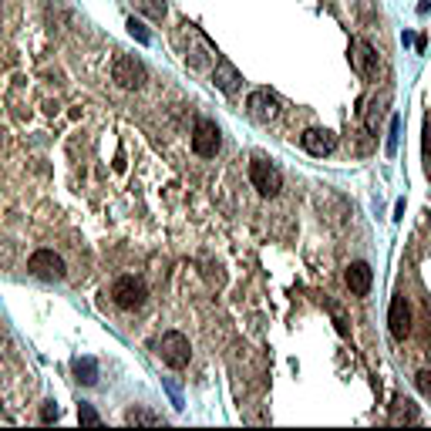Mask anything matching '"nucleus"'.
<instances>
[{
  "label": "nucleus",
  "instance_id": "1a4fd4ad",
  "mask_svg": "<svg viewBox=\"0 0 431 431\" xmlns=\"http://www.w3.org/2000/svg\"><path fill=\"white\" fill-rule=\"evenodd\" d=\"M300 145H304L306 155H317V158H324L337 149V135L330 131V128H306L304 135H300Z\"/></svg>",
  "mask_w": 431,
  "mask_h": 431
},
{
  "label": "nucleus",
  "instance_id": "7ed1b4c3",
  "mask_svg": "<svg viewBox=\"0 0 431 431\" xmlns=\"http://www.w3.org/2000/svg\"><path fill=\"white\" fill-rule=\"evenodd\" d=\"M158 357H162L172 371L189 367V357H192L189 337H185L182 330H169V333H162V340H158Z\"/></svg>",
  "mask_w": 431,
  "mask_h": 431
},
{
  "label": "nucleus",
  "instance_id": "0eeeda50",
  "mask_svg": "<svg viewBox=\"0 0 431 431\" xmlns=\"http://www.w3.org/2000/svg\"><path fill=\"white\" fill-rule=\"evenodd\" d=\"M246 111H250V118H256V122H273L279 115V98L270 88H256L253 95L246 98Z\"/></svg>",
  "mask_w": 431,
  "mask_h": 431
},
{
  "label": "nucleus",
  "instance_id": "9b49d317",
  "mask_svg": "<svg viewBox=\"0 0 431 431\" xmlns=\"http://www.w3.org/2000/svg\"><path fill=\"white\" fill-rule=\"evenodd\" d=\"M239 81H243V75H239V68L229 61V57H216V71H212V84L223 91V95H236L239 91Z\"/></svg>",
  "mask_w": 431,
  "mask_h": 431
},
{
  "label": "nucleus",
  "instance_id": "dca6fc26",
  "mask_svg": "<svg viewBox=\"0 0 431 431\" xmlns=\"http://www.w3.org/2000/svg\"><path fill=\"white\" fill-rule=\"evenodd\" d=\"M125 425H162V418L158 414H152V411H145V407H131L125 414Z\"/></svg>",
  "mask_w": 431,
  "mask_h": 431
},
{
  "label": "nucleus",
  "instance_id": "4468645a",
  "mask_svg": "<svg viewBox=\"0 0 431 431\" xmlns=\"http://www.w3.org/2000/svg\"><path fill=\"white\" fill-rule=\"evenodd\" d=\"M418 418H421V414H418V407H414L411 398H398V401H394V421H411V425H414Z\"/></svg>",
  "mask_w": 431,
  "mask_h": 431
},
{
  "label": "nucleus",
  "instance_id": "423d86ee",
  "mask_svg": "<svg viewBox=\"0 0 431 431\" xmlns=\"http://www.w3.org/2000/svg\"><path fill=\"white\" fill-rule=\"evenodd\" d=\"M219 145H223L219 125H216V122H209V118H199L196 128H192V152L199 155V158H216Z\"/></svg>",
  "mask_w": 431,
  "mask_h": 431
},
{
  "label": "nucleus",
  "instance_id": "ddd939ff",
  "mask_svg": "<svg viewBox=\"0 0 431 431\" xmlns=\"http://www.w3.org/2000/svg\"><path fill=\"white\" fill-rule=\"evenodd\" d=\"M75 374L81 384H98V360L95 357H75Z\"/></svg>",
  "mask_w": 431,
  "mask_h": 431
},
{
  "label": "nucleus",
  "instance_id": "412c9836",
  "mask_svg": "<svg viewBox=\"0 0 431 431\" xmlns=\"http://www.w3.org/2000/svg\"><path fill=\"white\" fill-rule=\"evenodd\" d=\"M41 421H44V425L57 421V407H54V401H48V405H44V411H41Z\"/></svg>",
  "mask_w": 431,
  "mask_h": 431
},
{
  "label": "nucleus",
  "instance_id": "aec40b11",
  "mask_svg": "<svg viewBox=\"0 0 431 431\" xmlns=\"http://www.w3.org/2000/svg\"><path fill=\"white\" fill-rule=\"evenodd\" d=\"M398 131H401V118L394 115V118H391V138H387V152L391 155L398 152Z\"/></svg>",
  "mask_w": 431,
  "mask_h": 431
},
{
  "label": "nucleus",
  "instance_id": "9d476101",
  "mask_svg": "<svg viewBox=\"0 0 431 431\" xmlns=\"http://www.w3.org/2000/svg\"><path fill=\"white\" fill-rule=\"evenodd\" d=\"M351 68L360 77H374V71H378V54H374V48L364 37L351 41Z\"/></svg>",
  "mask_w": 431,
  "mask_h": 431
},
{
  "label": "nucleus",
  "instance_id": "f3484780",
  "mask_svg": "<svg viewBox=\"0 0 431 431\" xmlns=\"http://www.w3.org/2000/svg\"><path fill=\"white\" fill-rule=\"evenodd\" d=\"M77 421H81V425H102V418H98V411H95V407H91V405H84V401L77 405Z\"/></svg>",
  "mask_w": 431,
  "mask_h": 431
},
{
  "label": "nucleus",
  "instance_id": "a211bd4d",
  "mask_svg": "<svg viewBox=\"0 0 431 431\" xmlns=\"http://www.w3.org/2000/svg\"><path fill=\"white\" fill-rule=\"evenodd\" d=\"M128 34H131V37H135L138 44H149V41H152V34L145 30V24H142V21H135V17L128 21Z\"/></svg>",
  "mask_w": 431,
  "mask_h": 431
},
{
  "label": "nucleus",
  "instance_id": "4be33fe9",
  "mask_svg": "<svg viewBox=\"0 0 431 431\" xmlns=\"http://www.w3.org/2000/svg\"><path fill=\"white\" fill-rule=\"evenodd\" d=\"M421 145H425V155H431V118L425 122V135H421Z\"/></svg>",
  "mask_w": 431,
  "mask_h": 431
},
{
  "label": "nucleus",
  "instance_id": "f257e3e1",
  "mask_svg": "<svg viewBox=\"0 0 431 431\" xmlns=\"http://www.w3.org/2000/svg\"><path fill=\"white\" fill-rule=\"evenodd\" d=\"M111 77H115L118 88H125V91H142L145 81H149V71H145V64H142L135 54H118L115 64H111Z\"/></svg>",
  "mask_w": 431,
  "mask_h": 431
},
{
  "label": "nucleus",
  "instance_id": "39448f33",
  "mask_svg": "<svg viewBox=\"0 0 431 431\" xmlns=\"http://www.w3.org/2000/svg\"><path fill=\"white\" fill-rule=\"evenodd\" d=\"M250 182H253V189L259 196H277L279 189H283L279 169L273 162H266V158H253L250 162Z\"/></svg>",
  "mask_w": 431,
  "mask_h": 431
},
{
  "label": "nucleus",
  "instance_id": "6e6552de",
  "mask_svg": "<svg viewBox=\"0 0 431 431\" xmlns=\"http://www.w3.org/2000/svg\"><path fill=\"white\" fill-rule=\"evenodd\" d=\"M387 327H391L394 340H405L411 333V306H407L405 293H394V300L387 306Z\"/></svg>",
  "mask_w": 431,
  "mask_h": 431
},
{
  "label": "nucleus",
  "instance_id": "f8f14e48",
  "mask_svg": "<svg viewBox=\"0 0 431 431\" xmlns=\"http://www.w3.org/2000/svg\"><path fill=\"white\" fill-rule=\"evenodd\" d=\"M344 283H347V290H351L354 297H367V293H371V283H374V273H371V266H367L364 259H357V263L347 266Z\"/></svg>",
  "mask_w": 431,
  "mask_h": 431
},
{
  "label": "nucleus",
  "instance_id": "6ab92c4d",
  "mask_svg": "<svg viewBox=\"0 0 431 431\" xmlns=\"http://www.w3.org/2000/svg\"><path fill=\"white\" fill-rule=\"evenodd\" d=\"M414 384H418V391H421V394H425V398L431 401V371H418Z\"/></svg>",
  "mask_w": 431,
  "mask_h": 431
},
{
  "label": "nucleus",
  "instance_id": "20e7f679",
  "mask_svg": "<svg viewBox=\"0 0 431 431\" xmlns=\"http://www.w3.org/2000/svg\"><path fill=\"white\" fill-rule=\"evenodd\" d=\"M27 273L54 283V279L68 277V266H64V259L54 253V250H37V253H30V259H27Z\"/></svg>",
  "mask_w": 431,
  "mask_h": 431
},
{
  "label": "nucleus",
  "instance_id": "2eb2a0df",
  "mask_svg": "<svg viewBox=\"0 0 431 431\" xmlns=\"http://www.w3.org/2000/svg\"><path fill=\"white\" fill-rule=\"evenodd\" d=\"M131 3H135L145 17H152V21H162V17H165V10H169V7H165V0H131Z\"/></svg>",
  "mask_w": 431,
  "mask_h": 431
},
{
  "label": "nucleus",
  "instance_id": "f03ea898",
  "mask_svg": "<svg viewBox=\"0 0 431 431\" xmlns=\"http://www.w3.org/2000/svg\"><path fill=\"white\" fill-rule=\"evenodd\" d=\"M149 300V286L138 277H118L111 283V304L122 306V310H138Z\"/></svg>",
  "mask_w": 431,
  "mask_h": 431
}]
</instances>
